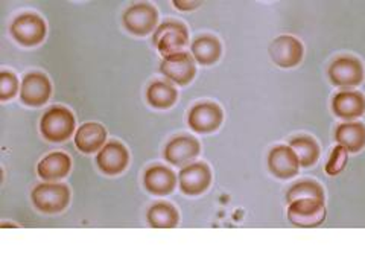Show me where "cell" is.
Instances as JSON below:
<instances>
[{
	"label": "cell",
	"instance_id": "6da1fadb",
	"mask_svg": "<svg viewBox=\"0 0 365 274\" xmlns=\"http://www.w3.org/2000/svg\"><path fill=\"white\" fill-rule=\"evenodd\" d=\"M75 116L71 110L61 106H55L43 113L40 121V131L44 139L60 143L71 139L75 131Z\"/></svg>",
	"mask_w": 365,
	"mask_h": 274
},
{
	"label": "cell",
	"instance_id": "7a4b0ae2",
	"mask_svg": "<svg viewBox=\"0 0 365 274\" xmlns=\"http://www.w3.org/2000/svg\"><path fill=\"white\" fill-rule=\"evenodd\" d=\"M34 208L43 213L63 212L71 203V189L60 183H41L31 192Z\"/></svg>",
	"mask_w": 365,
	"mask_h": 274
},
{
	"label": "cell",
	"instance_id": "3957f363",
	"mask_svg": "<svg viewBox=\"0 0 365 274\" xmlns=\"http://www.w3.org/2000/svg\"><path fill=\"white\" fill-rule=\"evenodd\" d=\"M153 43L163 56L181 52L189 43V31L180 21L168 20L162 23L153 36Z\"/></svg>",
	"mask_w": 365,
	"mask_h": 274
},
{
	"label": "cell",
	"instance_id": "277c9868",
	"mask_svg": "<svg viewBox=\"0 0 365 274\" xmlns=\"http://www.w3.org/2000/svg\"><path fill=\"white\" fill-rule=\"evenodd\" d=\"M330 83L339 88H355L364 79V66L355 56L344 55L334 60L327 68Z\"/></svg>",
	"mask_w": 365,
	"mask_h": 274
},
{
	"label": "cell",
	"instance_id": "5b68a950",
	"mask_svg": "<svg viewBox=\"0 0 365 274\" xmlns=\"http://www.w3.org/2000/svg\"><path fill=\"white\" fill-rule=\"evenodd\" d=\"M122 23L133 36L145 37L157 29L158 11L150 4H135L125 9Z\"/></svg>",
	"mask_w": 365,
	"mask_h": 274
},
{
	"label": "cell",
	"instance_id": "8992f818",
	"mask_svg": "<svg viewBox=\"0 0 365 274\" xmlns=\"http://www.w3.org/2000/svg\"><path fill=\"white\" fill-rule=\"evenodd\" d=\"M9 31L19 44L31 48V46H37L44 40L48 28H46V23L40 16L25 13L14 19Z\"/></svg>",
	"mask_w": 365,
	"mask_h": 274
},
{
	"label": "cell",
	"instance_id": "52a82bcc",
	"mask_svg": "<svg viewBox=\"0 0 365 274\" xmlns=\"http://www.w3.org/2000/svg\"><path fill=\"white\" fill-rule=\"evenodd\" d=\"M160 72L177 86H187L197 75L195 59L182 51L165 56L160 63Z\"/></svg>",
	"mask_w": 365,
	"mask_h": 274
},
{
	"label": "cell",
	"instance_id": "ba28073f",
	"mask_svg": "<svg viewBox=\"0 0 365 274\" xmlns=\"http://www.w3.org/2000/svg\"><path fill=\"white\" fill-rule=\"evenodd\" d=\"M326 206L318 200H297L289 203L288 220L292 225L312 228L323 224L326 220Z\"/></svg>",
	"mask_w": 365,
	"mask_h": 274
},
{
	"label": "cell",
	"instance_id": "9c48e42d",
	"mask_svg": "<svg viewBox=\"0 0 365 274\" xmlns=\"http://www.w3.org/2000/svg\"><path fill=\"white\" fill-rule=\"evenodd\" d=\"M224 121L222 108L215 102H200L189 111L187 123L190 130L200 134H207L218 130Z\"/></svg>",
	"mask_w": 365,
	"mask_h": 274
},
{
	"label": "cell",
	"instance_id": "30bf717a",
	"mask_svg": "<svg viewBox=\"0 0 365 274\" xmlns=\"http://www.w3.org/2000/svg\"><path fill=\"white\" fill-rule=\"evenodd\" d=\"M180 189L185 196L197 197L209 189L212 183V171L210 168L202 163L195 162L182 168L178 174Z\"/></svg>",
	"mask_w": 365,
	"mask_h": 274
},
{
	"label": "cell",
	"instance_id": "8fae6325",
	"mask_svg": "<svg viewBox=\"0 0 365 274\" xmlns=\"http://www.w3.org/2000/svg\"><path fill=\"white\" fill-rule=\"evenodd\" d=\"M52 95V84L49 78L40 72L28 73L21 81L20 101L29 107H40L49 101Z\"/></svg>",
	"mask_w": 365,
	"mask_h": 274
},
{
	"label": "cell",
	"instance_id": "7c38bea8",
	"mask_svg": "<svg viewBox=\"0 0 365 274\" xmlns=\"http://www.w3.org/2000/svg\"><path fill=\"white\" fill-rule=\"evenodd\" d=\"M130 163L128 150L118 141H111L102 146L96 156V165L102 174L119 176Z\"/></svg>",
	"mask_w": 365,
	"mask_h": 274
},
{
	"label": "cell",
	"instance_id": "4fadbf2b",
	"mask_svg": "<svg viewBox=\"0 0 365 274\" xmlns=\"http://www.w3.org/2000/svg\"><path fill=\"white\" fill-rule=\"evenodd\" d=\"M303 54L304 48L302 41L292 36H280L272 40L269 46L271 60L283 68L299 66L303 60Z\"/></svg>",
	"mask_w": 365,
	"mask_h": 274
},
{
	"label": "cell",
	"instance_id": "5bb4252c",
	"mask_svg": "<svg viewBox=\"0 0 365 274\" xmlns=\"http://www.w3.org/2000/svg\"><path fill=\"white\" fill-rule=\"evenodd\" d=\"M268 169L269 173L277 178H292L299 174V157H297L295 151L288 145L276 146L272 148L268 154Z\"/></svg>",
	"mask_w": 365,
	"mask_h": 274
},
{
	"label": "cell",
	"instance_id": "9a60e30c",
	"mask_svg": "<svg viewBox=\"0 0 365 274\" xmlns=\"http://www.w3.org/2000/svg\"><path fill=\"white\" fill-rule=\"evenodd\" d=\"M201 153L200 142L192 136H177L165 148L166 162L174 166H185L195 160Z\"/></svg>",
	"mask_w": 365,
	"mask_h": 274
},
{
	"label": "cell",
	"instance_id": "2e32d148",
	"mask_svg": "<svg viewBox=\"0 0 365 274\" xmlns=\"http://www.w3.org/2000/svg\"><path fill=\"white\" fill-rule=\"evenodd\" d=\"M143 186L155 197H166L174 192L177 186V176L168 166L154 165L145 171Z\"/></svg>",
	"mask_w": 365,
	"mask_h": 274
},
{
	"label": "cell",
	"instance_id": "e0dca14e",
	"mask_svg": "<svg viewBox=\"0 0 365 274\" xmlns=\"http://www.w3.org/2000/svg\"><path fill=\"white\" fill-rule=\"evenodd\" d=\"M332 111L341 119H356L365 113V96L356 90H341L332 99Z\"/></svg>",
	"mask_w": 365,
	"mask_h": 274
},
{
	"label": "cell",
	"instance_id": "ac0fdd59",
	"mask_svg": "<svg viewBox=\"0 0 365 274\" xmlns=\"http://www.w3.org/2000/svg\"><path fill=\"white\" fill-rule=\"evenodd\" d=\"M107 141V130L98 122H87L78 128L75 145L81 153L91 154L101 151Z\"/></svg>",
	"mask_w": 365,
	"mask_h": 274
},
{
	"label": "cell",
	"instance_id": "d6986e66",
	"mask_svg": "<svg viewBox=\"0 0 365 274\" xmlns=\"http://www.w3.org/2000/svg\"><path fill=\"white\" fill-rule=\"evenodd\" d=\"M72 168V160L66 153L55 151L40 160L37 166L38 177L46 181H56L68 176Z\"/></svg>",
	"mask_w": 365,
	"mask_h": 274
},
{
	"label": "cell",
	"instance_id": "ffe728a7",
	"mask_svg": "<svg viewBox=\"0 0 365 274\" xmlns=\"http://www.w3.org/2000/svg\"><path fill=\"white\" fill-rule=\"evenodd\" d=\"M335 141L349 153H359L365 146V125L362 122L341 123L335 131Z\"/></svg>",
	"mask_w": 365,
	"mask_h": 274
},
{
	"label": "cell",
	"instance_id": "44dd1931",
	"mask_svg": "<svg viewBox=\"0 0 365 274\" xmlns=\"http://www.w3.org/2000/svg\"><path fill=\"white\" fill-rule=\"evenodd\" d=\"M190 52L197 63L202 66H212L221 59L222 46L220 40L213 36H201L192 43Z\"/></svg>",
	"mask_w": 365,
	"mask_h": 274
},
{
	"label": "cell",
	"instance_id": "7402d4cb",
	"mask_svg": "<svg viewBox=\"0 0 365 274\" xmlns=\"http://www.w3.org/2000/svg\"><path fill=\"white\" fill-rule=\"evenodd\" d=\"M178 98L177 88L166 81H154L146 88L148 104L157 110H168L173 107Z\"/></svg>",
	"mask_w": 365,
	"mask_h": 274
},
{
	"label": "cell",
	"instance_id": "603a6c76",
	"mask_svg": "<svg viewBox=\"0 0 365 274\" xmlns=\"http://www.w3.org/2000/svg\"><path fill=\"white\" fill-rule=\"evenodd\" d=\"M146 218L153 228H174L180 221V215L173 204L160 201L151 206Z\"/></svg>",
	"mask_w": 365,
	"mask_h": 274
},
{
	"label": "cell",
	"instance_id": "cb8c5ba5",
	"mask_svg": "<svg viewBox=\"0 0 365 274\" xmlns=\"http://www.w3.org/2000/svg\"><path fill=\"white\" fill-rule=\"evenodd\" d=\"M289 146L295 151L299 157L300 166L309 168L319 158V146L309 136H299L294 137L289 142Z\"/></svg>",
	"mask_w": 365,
	"mask_h": 274
},
{
	"label": "cell",
	"instance_id": "d4e9b609",
	"mask_svg": "<svg viewBox=\"0 0 365 274\" xmlns=\"http://www.w3.org/2000/svg\"><path fill=\"white\" fill-rule=\"evenodd\" d=\"M297 200H318L324 203V191L317 181L304 180L295 185L287 192V201L292 203Z\"/></svg>",
	"mask_w": 365,
	"mask_h": 274
},
{
	"label": "cell",
	"instance_id": "484cf974",
	"mask_svg": "<svg viewBox=\"0 0 365 274\" xmlns=\"http://www.w3.org/2000/svg\"><path fill=\"white\" fill-rule=\"evenodd\" d=\"M347 162H349V151L344 146L336 145L324 166L326 173L329 176H338L341 171H344V168L347 166Z\"/></svg>",
	"mask_w": 365,
	"mask_h": 274
},
{
	"label": "cell",
	"instance_id": "4316f807",
	"mask_svg": "<svg viewBox=\"0 0 365 274\" xmlns=\"http://www.w3.org/2000/svg\"><path fill=\"white\" fill-rule=\"evenodd\" d=\"M19 79L11 72H0V101H9L17 95Z\"/></svg>",
	"mask_w": 365,
	"mask_h": 274
},
{
	"label": "cell",
	"instance_id": "83f0119b",
	"mask_svg": "<svg viewBox=\"0 0 365 274\" xmlns=\"http://www.w3.org/2000/svg\"><path fill=\"white\" fill-rule=\"evenodd\" d=\"M201 2H180V0H174V6L180 11H193L200 8Z\"/></svg>",
	"mask_w": 365,
	"mask_h": 274
}]
</instances>
